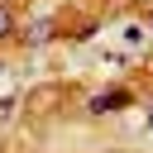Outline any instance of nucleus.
<instances>
[{
    "label": "nucleus",
    "mask_w": 153,
    "mask_h": 153,
    "mask_svg": "<svg viewBox=\"0 0 153 153\" xmlns=\"http://www.w3.org/2000/svg\"><path fill=\"white\" fill-rule=\"evenodd\" d=\"M148 29H153V14H148Z\"/></svg>",
    "instance_id": "39448f33"
},
{
    "label": "nucleus",
    "mask_w": 153,
    "mask_h": 153,
    "mask_svg": "<svg viewBox=\"0 0 153 153\" xmlns=\"http://www.w3.org/2000/svg\"><path fill=\"white\" fill-rule=\"evenodd\" d=\"M10 110H14V100H0V120H5V115H10Z\"/></svg>",
    "instance_id": "7ed1b4c3"
},
{
    "label": "nucleus",
    "mask_w": 153,
    "mask_h": 153,
    "mask_svg": "<svg viewBox=\"0 0 153 153\" xmlns=\"http://www.w3.org/2000/svg\"><path fill=\"white\" fill-rule=\"evenodd\" d=\"M148 129H153V115H148Z\"/></svg>",
    "instance_id": "20e7f679"
},
{
    "label": "nucleus",
    "mask_w": 153,
    "mask_h": 153,
    "mask_svg": "<svg viewBox=\"0 0 153 153\" xmlns=\"http://www.w3.org/2000/svg\"><path fill=\"white\" fill-rule=\"evenodd\" d=\"M10 29H14V14H10V10H5V5H0V38H5V33H10Z\"/></svg>",
    "instance_id": "f03ea898"
},
{
    "label": "nucleus",
    "mask_w": 153,
    "mask_h": 153,
    "mask_svg": "<svg viewBox=\"0 0 153 153\" xmlns=\"http://www.w3.org/2000/svg\"><path fill=\"white\" fill-rule=\"evenodd\" d=\"M115 105H124V96H120V91H115V96H96V100H91V110H96V115H100V110H115Z\"/></svg>",
    "instance_id": "f257e3e1"
}]
</instances>
